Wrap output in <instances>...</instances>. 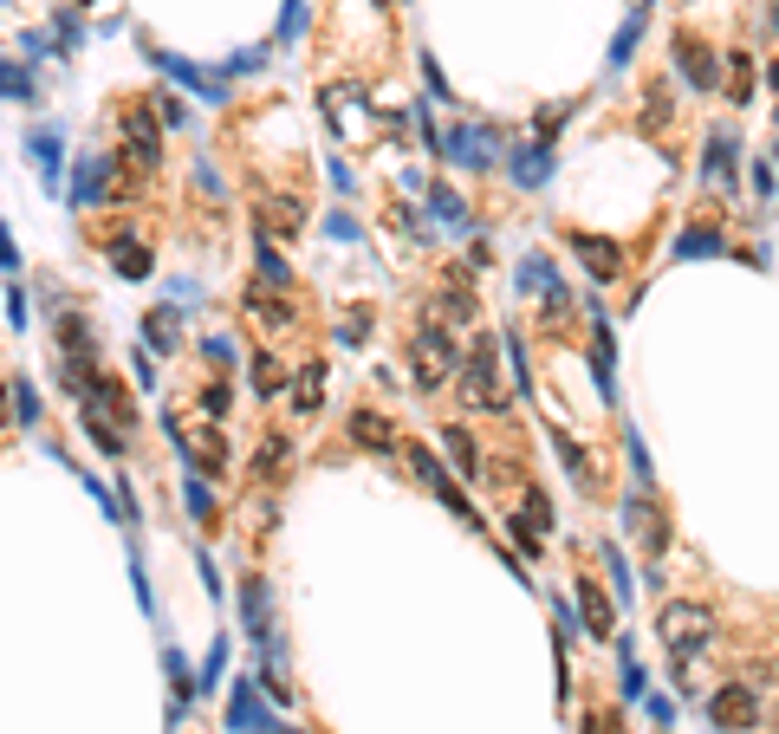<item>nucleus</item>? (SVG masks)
<instances>
[{"instance_id": "obj_15", "label": "nucleus", "mask_w": 779, "mask_h": 734, "mask_svg": "<svg viewBox=\"0 0 779 734\" xmlns=\"http://www.w3.org/2000/svg\"><path fill=\"white\" fill-rule=\"evenodd\" d=\"M507 176L519 189H546L553 183V144H526V150L507 156Z\"/></svg>"}, {"instance_id": "obj_21", "label": "nucleus", "mask_w": 779, "mask_h": 734, "mask_svg": "<svg viewBox=\"0 0 779 734\" xmlns=\"http://www.w3.org/2000/svg\"><path fill=\"white\" fill-rule=\"evenodd\" d=\"M299 228H305V208H299L293 195H286V202L266 195V202H260V234H299Z\"/></svg>"}, {"instance_id": "obj_26", "label": "nucleus", "mask_w": 779, "mask_h": 734, "mask_svg": "<svg viewBox=\"0 0 779 734\" xmlns=\"http://www.w3.org/2000/svg\"><path fill=\"white\" fill-rule=\"evenodd\" d=\"M636 124H643V130H669V124H675V91H669V85H650Z\"/></svg>"}, {"instance_id": "obj_33", "label": "nucleus", "mask_w": 779, "mask_h": 734, "mask_svg": "<svg viewBox=\"0 0 779 734\" xmlns=\"http://www.w3.org/2000/svg\"><path fill=\"white\" fill-rule=\"evenodd\" d=\"M183 501H188V513H195L202 527H215V495H208V481H202V474H188V481H183Z\"/></svg>"}, {"instance_id": "obj_50", "label": "nucleus", "mask_w": 779, "mask_h": 734, "mask_svg": "<svg viewBox=\"0 0 779 734\" xmlns=\"http://www.w3.org/2000/svg\"><path fill=\"white\" fill-rule=\"evenodd\" d=\"M422 78H429V91H442V105H448V78H442V66H436V59H422Z\"/></svg>"}, {"instance_id": "obj_4", "label": "nucleus", "mask_w": 779, "mask_h": 734, "mask_svg": "<svg viewBox=\"0 0 779 734\" xmlns=\"http://www.w3.org/2000/svg\"><path fill=\"white\" fill-rule=\"evenodd\" d=\"M436 156L461 163V169H494V163H500V137H494L487 124H461V130L436 137Z\"/></svg>"}, {"instance_id": "obj_24", "label": "nucleus", "mask_w": 779, "mask_h": 734, "mask_svg": "<svg viewBox=\"0 0 779 734\" xmlns=\"http://www.w3.org/2000/svg\"><path fill=\"white\" fill-rule=\"evenodd\" d=\"M429 215H436L442 228H455V234H468V228H475V215H468V202H461L455 189H442V183L429 189Z\"/></svg>"}, {"instance_id": "obj_35", "label": "nucleus", "mask_w": 779, "mask_h": 734, "mask_svg": "<svg viewBox=\"0 0 779 734\" xmlns=\"http://www.w3.org/2000/svg\"><path fill=\"white\" fill-rule=\"evenodd\" d=\"M429 495H442V507H448V513H455V520H468V527H487L481 513H475V507H468V495H461V488H455V481H448V474H442V481H436V488H429Z\"/></svg>"}, {"instance_id": "obj_41", "label": "nucleus", "mask_w": 779, "mask_h": 734, "mask_svg": "<svg viewBox=\"0 0 779 734\" xmlns=\"http://www.w3.org/2000/svg\"><path fill=\"white\" fill-rule=\"evenodd\" d=\"M59 339H66V351H91V325H85V319H66V325H59Z\"/></svg>"}, {"instance_id": "obj_45", "label": "nucleus", "mask_w": 779, "mask_h": 734, "mask_svg": "<svg viewBox=\"0 0 779 734\" xmlns=\"http://www.w3.org/2000/svg\"><path fill=\"white\" fill-rule=\"evenodd\" d=\"M597 552H604V566H611V585H617V591H631V572H624V552H617L611 540L597 546Z\"/></svg>"}, {"instance_id": "obj_14", "label": "nucleus", "mask_w": 779, "mask_h": 734, "mask_svg": "<svg viewBox=\"0 0 779 734\" xmlns=\"http://www.w3.org/2000/svg\"><path fill=\"white\" fill-rule=\"evenodd\" d=\"M344 429H351V442H358V449H371V456H390V449H397V423H390V417H377V410H351Z\"/></svg>"}, {"instance_id": "obj_20", "label": "nucleus", "mask_w": 779, "mask_h": 734, "mask_svg": "<svg viewBox=\"0 0 779 734\" xmlns=\"http://www.w3.org/2000/svg\"><path fill=\"white\" fill-rule=\"evenodd\" d=\"M247 312H254L260 332H286V325H293V300H280V293H266V286L247 293Z\"/></svg>"}, {"instance_id": "obj_13", "label": "nucleus", "mask_w": 779, "mask_h": 734, "mask_svg": "<svg viewBox=\"0 0 779 734\" xmlns=\"http://www.w3.org/2000/svg\"><path fill=\"white\" fill-rule=\"evenodd\" d=\"M519 286H526V293H539V300L553 306V319L572 306V300H565V286H558V267L546 261V254H526V261H519Z\"/></svg>"}, {"instance_id": "obj_32", "label": "nucleus", "mask_w": 779, "mask_h": 734, "mask_svg": "<svg viewBox=\"0 0 779 734\" xmlns=\"http://www.w3.org/2000/svg\"><path fill=\"white\" fill-rule=\"evenodd\" d=\"M254 390L260 397H280V390H286V364H280L273 351H260L254 358Z\"/></svg>"}, {"instance_id": "obj_18", "label": "nucleus", "mask_w": 779, "mask_h": 734, "mask_svg": "<svg viewBox=\"0 0 779 734\" xmlns=\"http://www.w3.org/2000/svg\"><path fill=\"white\" fill-rule=\"evenodd\" d=\"M156 66H163V72H176V78H183V85L195 91V98H202V105H222V98H227V85H222V78L195 72V66H188V59H176V52H156Z\"/></svg>"}, {"instance_id": "obj_38", "label": "nucleus", "mask_w": 779, "mask_h": 734, "mask_svg": "<svg viewBox=\"0 0 779 734\" xmlns=\"http://www.w3.org/2000/svg\"><path fill=\"white\" fill-rule=\"evenodd\" d=\"M7 403H13V423H33L39 417V390L33 384H7Z\"/></svg>"}, {"instance_id": "obj_31", "label": "nucleus", "mask_w": 779, "mask_h": 734, "mask_svg": "<svg viewBox=\"0 0 779 734\" xmlns=\"http://www.w3.org/2000/svg\"><path fill=\"white\" fill-rule=\"evenodd\" d=\"M553 449L565 456V468H572V481H578V488H592V456H585V449H578V442L565 435V429H553Z\"/></svg>"}, {"instance_id": "obj_37", "label": "nucleus", "mask_w": 779, "mask_h": 734, "mask_svg": "<svg viewBox=\"0 0 779 734\" xmlns=\"http://www.w3.org/2000/svg\"><path fill=\"white\" fill-rule=\"evenodd\" d=\"M0 98H20V105H33V78L20 72V66H7V59H0Z\"/></svg>"}, {"instance_id": "obj_23", "label": "nucleus", "mask_w": 779, "mask_h": 734, "mask_svg": "<svg viewBox=\"0 0 779 734\" xmlns=\"http://www.w3.org/2000/svg\"><path fill=\"white\" fill-rule=\"evenodd\" d=\"M442 293H448V319H461V325H475V319H481V300H475V286H468V273L461 267H448L442 273Z\"/></svg>"}, {"instance_id": "obj_49", "label": "nucleus", "mask_w": 779, "mask_h": 734, "mask_svg": "<svg viewBox=\"0 0 779 734\" xmlns=\"http://www.w3.org/2000/svg\"><path fill=\"white\" fill-rule=\"evenodd\" d=\"M222 663H227V644H215V650H208V676H202V683H195V689H208V683H215V676H222Z\"/></svg>"}, {"instance_id": "obj_43", "label": "nucleus", "mask_w": 779, "mask_h": 734, "mask_svg": "<svg viewBox=\"0 0 779 734\" xmlns=\"http://www.w3.org/2000/svg\"><path fill=\"white\" fill-rule=\"evenodd\" d=\"M338 339H344V345H364V339H371V312L358 306L351 319H344V332H338Z\"/></svg>"}, {"instance_id": "obj_54", "label": "nucleus", "mask_w": 779, "mask_h": 734, "mask_svg": "<svg viewBox=\"0 0 779 734\" xmlns=\"http://www.w3.org/2000/svg\"><path fill=\"white\" fill-rule=\"evenodd\" d=\"M767 78H773V91H779V59H773V72H767Z\"/></svg>"}, {"instance_id": "obj_44", "label": "nucleus", "mask_w": 779, "mask_h": 734, "mask_svg": "<svg viewBox=\"0 0 779 734\" xmlns=\"http://www.w3.org/2000/svg\"><path fill=\"white\" fill-rule=\"evenodd\" d=\"M299 33H305V7H299V0H286V13H280V39L293 46Z\"/></svg>"}, {"instance_id": "obj_5", "label": "nucleus", "mask_w": 779, "mask_h": 734, "mask_svg": "<svg viewBox=\"0 0 779 734\" xmlns=\"http://www.w3.org/2000/svg\"><path fill=\"white\" fill-rule=\"evenodd\" d=\"M708 722L721 734H747L760 722V696H753V683H721L714 696H708Z\"/></svg>"}, {"instance_id": "obj_19", "label": "nucleus", "mask_w": 779, "mask_h": 734, "mask_svg": "<svg viewBox=\"0 0 779 734\" xmlns=\"http://www.w3.org/2000/svg\"><path fill=\"white\" fill-rule=\"evenodd\" d=\"M643 27H650V0H636L631 7V20L617 27V39H611V72H624L636 59V39H643Z\"/></svg>"}, {"instance_id": "obj_47", "label": "nucleus", "mask_w": 779, "mask_h": 734, "mask_svg": "<svg viewBox=\"0 0 779 734\" xmlns=\"http://www.w3.org/2000/svg\"><path fill=\"white\" fill-rule=\"evenodd\" d=\"M202 410H208V423H222V417H227V390L208 384V390H202Z\"/></svg>"}, {"instance_id": "obj_10", "label": "nucleus", "mask_w": 779, "mask_h": 734, "mask_svg": "<svg viewBox=\"0 0 779 734\" xmlns=\"http://www.w3.org/2000/svg\"><path fill=\"white\" fill-rule=\"evenodd\" d=\"M371 111H364V91H358V85H325V117H332L344 137H371V124H377Z\"/></svg>"}, {"instance_id": "obj_42", "label": "nucleus", "mask_w": 779, "mask_h": 734, "mask_svg": "<svg viewBox=\"0 0 779 734\" xmlns=\"http://www.w3.org/2000/svg\"><path fill=\"white\" fill-rule=\"evenodd\" d=\"M260 273H266V280H286V261H280L273 234H260Z\"/></svg>"}, {"instance_id": "obj_29", "label": "nucleus", "mask_w": 779, "mask_h": 734, "mask_svg": "<svg viewBox=\"0 0 779 734\" xmlns=\"http://www.w3.org/2000/svg\"><path fill=\"white\" fill-rule=\"evenodd\" d=\"M319 390H325V364L312 358V364L299 371V390H293V410H299V417H319Z\"/></svg>"}, {"instance_id": "obj_11", "label": "nucleus", "mask_w": 779, "mask_h": 734, "mask_svg": "<svg viewBox=\"0 0 779 734\" xmlns=\"http://www.w3.org/2000/svg\"><path fill=\"white\" fill-rule=\"evenodd\" d=\"M227 728L234 734H273L280 722L266 715V702H260V689L247 683V676H234V696H227Z\"/></svg>"}, {"instance_id": "obj_40", "label": "nucleus", "mask_w": 779, "mask_h": 734, "mask_svg": "<svg viewBox=\"0 0 779 734\" xmlns=\"http://www.w3.org/2000/svg\"><path fill=\"white\" fill-rule=\"evenodd\" d=\"M403 456H409V468H416V481H422V488H436V481H442V468H436V456H429L422 442H409Z\"/></svg>"}, {"instance_id": "obj_16", "label": "nucleus", "mask_w": 779, "mask_h": 734, "mask_svg": "<svg viewBox=\"0 0 779 734\" xmlns=\"http://www.w3.org/2000/svg\"><path fill=\"white\" fill-rule=\"evenodd\" d=\"M578 618L592 637H617V605L597 591V579H578Z\"/></svg>"}, {"instance_id": "obj_48", "label": "nucleus", "mask_w": 779, "mask_h": 734, "mask_svg": "<svg viewBox=\"0 0 779 734\" xmlns=\"http://www.w3.org/2000/svg\"><path fill=\"white\" fill-rule=\"evenodd\" d=\"M585 734H624V722L617 715H585Z\"/></svg>"}, {"instance_id": "obj_7", "label": "nucleus", "mask_w": 779, "mask_h": 734, "mask_svg": "<svg viewBox=\"0 0 779 734\" xmlns=\"http://www.w3.org/2000/svg\"><path fill=\"white\" fill-rule=\"evenodd\" d=\"M572 254L585 261V273H592L597 286H611V280H624V247L611 241V234H572Z\"/></svg>"}, {"instance_id": "obj_9", "label": "nucleus", "mask_w": 779, "mask_h": 734, "mask_svg": "<svg viewBox=\"0 0 779 734\" xmlns=\"http://www.w3.org/2000/svg\"><path fill=\"white\" fill-rule=\"evenodd\" d=\"M176 449H183L202 474H234V468H227L234 456H227V442H222V429H215V423H208V429H183V423H176Z\"/></svg>"}, {"instance_id": "obj_1", "label": "nucleus", "mask_w": 779, "mask_h": 734, "mask_svg": "<svg viewBox=\"0 0 779 734\" xmlns=\"http://www.w3.org/2000/svg\"><path fill=\"white\" fill-rule=\"evenodd\" d=\"M656 637H663V650L675 663H695V650L714 637V611H708V605H689V598H675V605H663Z\"/></svg>"}, {"instance_id": "obj_30", "label": "nucleus", "mask_w": 779, "mask_h": 734, "mask_svg": "<svg viewBox=\"0 0 779 734\" xmlns=\"http://www.w3.org/2000/svg\"><path fill=\"white\" fill-rule=\"evenodd\" d=\"M111 267L124 273V280H149V247H137V241H117V247H111Z\"/></svg>"}, {"instance_id": "obj_55", "label": "nucleus", "mask_w": 779, "mask_h": 734, "mask_svg": "<svg viewBox=\"0 0 779 734\" xmlns=\"http://www.w3.org/2000/svg\"><path fill=\"white\" fill-rule=\"evenodd\" d=\"M773 33H779V7H773Z\"/></svg>"}, {"instance_id": "obj_36", "label": "nucleus", "mask_w": 779, "mask_h": 734, "mask_svg": "<svg viewBox=\"0 0 779 734\" xmlns=\"http://www.w3.org/2000/svg\"><path fill=\"white\" fill-rule=\"evenodd\" d=\"M144 332H149V345H156V351H176V345H183V325H176L169 312H149Z\"/></svg>"}, {"instance_id": "obj_39", "label": "nucleus", "mask_w": 779, "mask_h": 734, "mask_svg": "<svg viewBox=\"0 0 779 734\" xmlns=\"http://www.w3.org/2000/svg\"><path fill=\"white\" fill-rule=\"evenodd\" d=\"M728 72H734V105H753V66H747V52H728Z\"/></svg>"}, {"instance_id": "obj_34", "label": "nucleus", "mask_w": 779, "mask_h": 734, "mask_svg": "<svg viewBox=\"0 0 779 734\" xmlns=\"http://www.w3.org/2000/svg\"><path fill=\"white\" fill-rule=\"evenodd\" d=\"M33 163L46 183H59V130H33Z\"/></svg>"}, {"instance_id": "obj_51", "label": "nucleus", "mask_w": 779, "mask_h": 734, "mask_svg": "<svg viewBox=\"0 0 779 734\" xmlns=\"http://www.w3.org/2000/svg\"><path fill=\"white\" fill-rule=\"evenodd\" d=\"M565 117H572V111H565V105H558V111H539V144L553 137V130H558V124H565Z\"/></svg>"}, {"instance_id": "obj_46", "label": "nucleus", "mask_w": 779, "mask_h": 734, "mask_svg": "<svg viewBox=\"0 0 779 734\" xmlns=\"http://www.w3.org/2000/svg\"><path fill=\"white\" fill-rule=\"evenodd\" d=\"M169 683H176V702H188V696H195V683H188V663L176 657V650H169Z\"/></svg>"}, {"instance_id": "obj_53", "label": "nucleus", "mask_w": 779, "mask_h": 734, "mask_svg": "<svg viewBox=\"0 0 779 734\" xmlns=\"http://www.w3.org/2000/svg\"><path fill=\"white\" fill-rule=\"evenodd\" d=\"M7 410H13V403H7V384H0V423H13V417H7Z\"/></svg>"}, {"instance_id": "obj_28", "label": "nucleus", "mask_w": 779, "mask_h": 734, "mask_svg": "<svg viewBox=\"0 0 779 734\" xmlns=\"http://www.w3.org/2000/svg\"><path fill=\"white\" fill-rule=\"evenodd\" d=\"M286 462H293V442H286V435H280V429H273V435H266V442H260V481H280V474H286Z\"/></svg>"}, {"instance_id": "obj_27", "label": "nucleus", "mask_w": 779, "mask_h": 734, "mask_svg": "<svg viewBox=\"0 0 779 734\" xmlns=\"http://www.w3.org/2000/svg\"><path fill=\"white\" fill-rule=\"evenodd\" d=\"M721 247H728V241H721L714 228H682L675 234V261H714Z\"/></svg>"}, {"instance_id": "obj_12", "label": "nucleus", "mask_w": 779, "mask_h": 734, "mask_svg": "<svg viewBox=\"0 0 779 734\" xmlns=\"http://www.w3.org/2000/svg\"><path fill=\"white\" fill-rule=\"evenodd\" d=\"M675 72L689 78L695 91H714V78H721V59H714V52H708L695 33H675Z\"/></svg>"}, {"instance_id": "obj_22", "label": "nucleus", "mask_w": 779, "mask_h": 734, "mask_svg": "<svg viewBox=\"0 0 779 734\" xmlns=\"http://www.w3.org/2000/svg\"><path fill=\"white\" fill-rule=\"evenodd\" d=\"M702 176H708V183H721V189L734 183V137H728V130H708V156H702Z\"/></svg>"}, {"instance_id": "obj_2", "label": "nucleus", "mask_w": 779, "mask_h": 734, "mask_svg": "<svg viewBox=\"0 0 779 734\" xmlns=\"http://www.w3.org/2000/svg\"><path fill=\"white\" fill-rule=\"evenodd\" d=\"M455 378H461V403H468V410H494V417H500V345H494L487 332L475 339V351L461 358Z\"/></svg>"}, {"instance_id": "obj_25", "label": "nucleus", "mask_w": 779, "mask_h": 734, "mask_svg": "<svg viewBox=\"0 0 779 734\" xmlns=\"http://www.w3.org/2000/svg\"><path fill=\"white\" fill-rule=\"evenodd\" d=\"M241 605H247V637L266 644L273 637V618H266V579H247L241 585Z\"/></svg>"}, {"instance_id": "obj_17", "label": "nucleus", "mask_w": 779, "mask_h": 734, "mask_svg": "<svg viewBox=\"0 0 779 734\" xmlns=\"http://www.w3.org/2000/svg\"><path fill=\"white\" fill-rule=\"evenodd\" d=\"M442 449L455 456V468H461L468 481H487V456H481V442H475V435H468L461 423H448V429H442Z\"/></svg>"}, {"instance_id": "obj_6", "label": "nucleus", "mask_w": 779, "mask_h": 734, "mask_svg": "<svg viewBox=\"0 0 779 734\" xmlns=\"http://www.w3.org/2000/svg\"><path fill=\"white\" fill-rule=\"evenodd\" d=\"M124 195V176H117V156H78L72 176V208H91V202H117Z\"/></svg>"}, {"instance_id": "obj_52", "label": "nucleus", "mask_w": 779, "mask_h": 734, "mask_svg": "<svg viewBox=\"0 0 779 734\" xmlns=\"http://www.w3.org/2000/svg\"><path fill=\"white\" fill-rule=\"evenodd\" d=\"M13 267H20V254H13V234L0 228V273H13Z\"/></svg>"}, {"instance_id": "obj_3", "label": "nucleus", "mask_w": 779, "mask_h": 734, "mask_svg": "<svg viewBox=\"0 0 779 734\" xmlns=\"http://www.w3.org/2000/svg\"><path fill=\"white\" fill-rule=\"evenodd\" d=\"M409 358H416V384H422V390H442V378L461 371V345L448 339V325H436V319H422V325H416Z\"/></svg>"}, {"instance_id": "obj_8", "label": "nucleus", "mask_w": 779, "mask_h": 734, "mask_svg": "<svg viewBox=\"0 0 779 734\" xmlns=\"http://www.w3.org/2000/svg\"><path fill=\"white\" fill-rule=\"evenodd\" d=\"M124 144H130V156H137V169H156V163H163V124H156V111H149V98L124 111Z\"/></svg>"}]
</instances>
